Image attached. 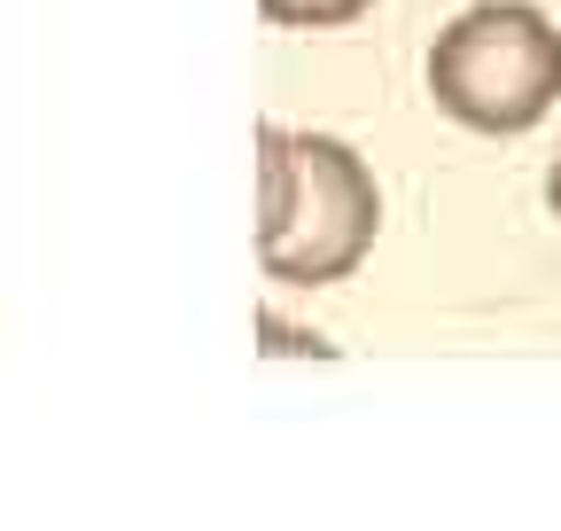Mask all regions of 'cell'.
Instances as JSON below:
<instances>
[{
    "mask_svg": "<svg viewBox=\"0 0 561 531\" xmlns=\"http://www.w3.org/2000/svg\"><path fill=\"white\" fill-rule=\"evenodd\" d=\"M382 227V188L367 157L335 133L257 125V266L265 282L328 290L359 274Z\"/></svg>",
    "mask_w": 561,
    "mask_h": 531,
    "instance_id": "1",
    "label": "cell"
},
{
    "mask_svg": "<svg viewBox=\"0 0 561 531\" xmlns=\"http://www.w3.org/2000/svg\"><path fill=\"white\" fill-rule=\"evenodd\" d=\"M430 94L468 133H530L561 102V32L530 0H476L430 47Z\"/></svg>",
    "mask_w": 561,
    "mask_h": 531,
    "instance_id": "2",
    "label": "cell"
},
{
    "mask_svg": "<svg viewBox=\"0 0 561 531\" xmlns=\"http://www.w3.org/2000/svg\"><path fill=\"white\" fill-rule=\"evenodd\" d=\"M265 24H289V32H335V24H359L375 0H257Z\"/></svg>",
    "mask_w": 561,
    "mask_h": 531,
    "instance_id": "3",
    "label": "cell"
},
{
    "mask_svg": "<svg viewBox=\"0 0 561 531\" xmlns=\"http://www.w3.org/2000/svg\"><path fill=\"white\" fill-rule=\"evenodd\" d=\"M257 337H265L273 352H328L320 337H305V328H289V320H280V313H257Z\"/></svg>",
    "mask_w": 561,
    "mask_h": 531,
    "instance_id": "4",
    "label": "cell"
},
{
    "mask_svg": "<svg viewBox=\"0 0 561 531\" xmlns=\"http://www.w3.org/2000/svg\"><path fill=\"white\" fill-rule=\"evenodd\" d=\"M546 204H553V219H561V157H553V172H546Z\"/></svg>",
    "mask_w": 561,
    "mask_h": 531,
    "instance_id": "5",
    "label": "cell"
}]
</instances>
